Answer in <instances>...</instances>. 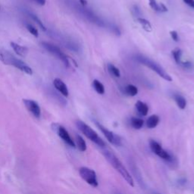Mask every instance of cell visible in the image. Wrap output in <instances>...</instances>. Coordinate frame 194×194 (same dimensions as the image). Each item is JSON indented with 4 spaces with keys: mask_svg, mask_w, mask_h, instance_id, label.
<instances>
[{
    "mask_svg": "<svg viewBox=\"0 0 194 194\" xmlns=\"http://www.w3.org/2000/svg\"><path fill=\"white\" fill-rule=\"evenodd\" d=\"M74 8H75L76 11H77L80 15L83 16V17L86 20H87L89 22L96 25V26L99 27L106 28V29L108 28L110 22L104 20L102 18H101L100 16L95 14V13L92 10H91L90 8H87L86 6H82L80 4H76Z\"/></svg>",
    "mask_w": 194,
    "mask_h": 194,
    "instance_id": "1",
    "label": "cell"
},
{
    "mask_svg": "<svg viewBox=\"0 0 194 194\" xmlns=\"http://www.w3.org/2000/svg\"><path fill=\"white\" fill-rule=\"evenodd\" d=\"M0 61L3 62L5 65L14 66L15 68H18L20 71H23V72L26 73L29 75L33 74V71L31 68H30L27 65H26V63L24 62L23 61L17 59L15 56H13L8 51L0 50Z\"/></svg>",
    "mask_w": 194,
    "mask_h": 194,
    "instance_id": "2",
    "label": "cell"
},
{
    "mask_svg": "<svg viewBox=\"0 0 194 194\" xmlns=\"http://www.w3.org/2000/svg\"><path fill=\"white\" fill-rule=\"evenodd\" d=\"M134 59L137 62L145 65L147 68H150L152 71L156 72L159 77L163 78L164 80H167V81H172V78H171V75L168 73H167L166 71L155 61L152 60L150 58L146 57L143 55H137V56H135Z\"/></svg>",
    "mask_w": 194,
    "mask_h": 194,
    "instance_id": "3",
    "label": "cell"
},
{
    "mask_svg": "<svg viewBox=\"0 0 194 194\" xmlns=\"http://www.w3.org/2000/svg\"><path fill=\"white\" fill-rule=\"evenodd\" d=\"M103 154L107 159V160H108V162L111 163V165L115 168L116 171H118L121 175L123 177V178L128 182V184L131 185V186H134V180H133L132 177L131 176L130 173L128 172V170L126 169V168L124 166V165L121 163V162L118 159L117 156H116L114 153H112L111 151L107 150H104Z\"/></svg>",
    "mask_w": 194,
    "mask_h": 194,
    "instance_id": "4",
    "label": "cell"
},
{
    "mask_svg": "<svg viewBox=\"0 0 194 194\" xmlns=\"http://www.w3.org/2000/svg\"><path fill=\"white\" fill-rule=\"evenodd\" d=\"M76 125H77V128L81 131L83 134V135L86 136L89 140H90L91 141L95 143V144L98 145L99 147H105L106 145L105 143L103 141V140L100 138L98 136V134H96L95 131H94V130H92L89 125L86 124V123H84L82 121H76Z\"/></svg>",
    "mask_w": 194,
    "mask_h": 194,
    "instance_id": "5",
    "label": "cell"
},
{
    "mask_svg": "<svg viewBox=\"0 0 194 194\" xmlns=\"http://www.w3.org/2000/svg\"><path fill=\"white\" fill-rule=\"evenodd\" d=\"M42 46H43V47L44 48L46 51H48L50 53H51L52 55H53L56 58H58L59 60L62 61L65 66L69 67L70 63L68 56L59 49V47L52 44V43H48V42H43L42 43Z\"/></svg>",
    "mask_w": 194,
    "mask_h": 194,
    "instance_id": "6",
    "label": "cell"
},
{
    "mask_svg": "<svg viewBox=\"0 0 194 194\" xmlns=\"http://www.w3.org/2000/svg\"><path fill=\"white\" fill-rule=\"evenodd\" d=\"M150 147L152 151L155 153L156 155H157L159 158H161L163 160L166 161L167 162H171V163H174V158L173 156L170 154L169 153L164 150L160 144L158 142H156V140H151L150 142Z\"/></svg>",
    "mask_w": 194,
    "mask_h": 194,
    "instance_id": "7",
    "label": "cell"
},
{
    "mask_svg": "<svg viewBox=\"0 0 194 194\" xmlns=\"http://www.w3.org/2000/svg\"><path fill=\"white\" fill-rule=\"evenodd\" d=\"M79 173H80V175L82 177V179H83L88 184L93 186V187L98 186L99 183H98V180H97L96 174L93 170L86 168V167H82L79 170Z\"/></svg>",
    "mask_w": 194,
    "mask_h": 194,
    "instance_id": "8",
    "label": "cell"
},
{
    "mask_svg": "<svg viewBox=\"0 0 194 194\" xmlns=\"http://www.w3.org/2000/svg\"><path fill=\"white\" fill-rule=\"evenodd\" d=\"M95 124L98 127V128L102 131V133L104 134V136L106 137V139L108 140V141L109 142V143L115 145V146H121V140L119 136L115 134L114 133L110 131L109 130L107 129L103 125L98 123V122H95Z\"/></svg>",
    "mask_w": 194,
    "mask_h": 194,
    "instance_id": "9",
    "label": "cell"
},
{
    "mask_svg": "<svg viewBox=\"0 0 194 194\" xmlns=\"http://www.w3.org/2000/svg\"><path fill=\"white\" fill-rule=\"evenodd\" d=\"M23 102L29 112H31L36 118H40L41 115V110L39 104L32 99H24Z\"/></svg>",
    "mask_w": 194,
    "mask_h": 194,
    "instance_id": "10",
    "label": "cell"
},
{
    "mask_svg": "<svg viewBox=\"0 0 194 194\" xmlns=\"http://www.w3.org/2000/svg\"><path fill=\"white\" fill-rule=\"evenodd\" d=\"M59 37H60V41L62 42V43L65 47L68 48V50L75 52V53H78L80 51V46L77 42H75L74 40L69 38V37H62L61 35H59Z\"/></svg>",
    "mask_w": 194,
    "mask_h": 194,
    "instance_id": "11",
    "label": "cell"
},
{
    "mask_svg": "<svg viewBox=\"0 0 194 194\" xmlns=\"http://www.w3.org/2000/svg\"><path fill=\"white\" fill-rule=\"evenodd\" d=\"M57 133L59 137L62 139V140H63L65 143H67L68 146H70V147H74V148L76 147L74 140L71 139V136L69 135L67 130L65 129L64 127L59 126V128H57Z\"/></svg>",
    "mask_w": 194,
    "mask_h": 194,
    "instance_id": "12",
    "label": "cell"
},
{
    "mask_svg": "<svg viewBox=\"0 0 194 194\" xmlns=\"http://www.w3.org/2000/svg\"><path fill=\"white\" fill-rule=\"evenodd\" d=\"M53 85H54L55 88H56L62 95H64V96L65 97L68 96L69 92H68V86H67V85L65 84L61 79H55L54 81H53Z\"/></svg>",
    "mask_w": 194,
    "mask_h": 194,
    "instance_id": "13",
    "label": "cell"
},
{
    "mask_svg": "<svg viewBox=\"0 0 194 194\" xmlns=\"http://www.w3.org/2000/svg\"><path fill=\"white\" fill-rule=\"evenodd\" d=\"M11 46L14 51L17 53L18 56H21V57H25L28 53V49L25 46H22L21 45L18 44V43L11 42Z\"/></svg>",
    "mask_w": 194,
    "mask_h": 194,
    "instance_id": "14",
    "label": "cell"
},
{
    "mask_svg": "<svg viewBox=\"0 0 194 194\" xmlns=\"http://www.w3.org/2000/svg\"><path fill=\"white\" fill-rule=\"evenodd\" d=\"M136 109H137V112L142 116L147 115L149 112V107L145 102H142V101H137L135 104Z\"/></svg>",
    "mask_w": 194,
    "mask_h": 194,
    "instance_id": "15",
    "label": "cell"
},
{
    "mask_svg": "<svg viewBox=\"0 0 194 194\" xmlns=\"http://www.w3.org/2000/svg\"><path fill=\"white\" fill-rule=\"evenodd\" d=\"M173 99L175 101L177 107L180 109H184L186 106V100L184 97L180 94H174Z\"/></svg>",
    "mask_w": 194,
    "mask_h": 194,
    "instance_id": "16",
    "label": "cell"
},
{
    "mask_svg": "<svg viewBox=\"0 0 194 194\" xmlns=\"http://www.w3.org/2000/svg\"><path fill=\"white\" fill-rule=\"evenodd\" d=\"M159 121H160V118L157 115H153L150 116L149 118L147 121V128L150 129H153V128H156L157 125L159 124Z\"/></svg>",
    "mask_w": 194,
    "mask_h": 194,
    "instance_id": "17",
    "label": "cell"
},
{
    "mask_svg": "<svg viewBox=\"0 0 194 194\" xmlns=\"http://www.w3.org/2000/svg\"><path fill=\"white\" fill-rule=\"evenodd\" d=\"M137 21H138V23L141 25L142 27L143 28V30H145L147 32H151L152 30H153V27H152L151 23H150L148 20L141 17L137 18Z\"/></svg>",
    "mask_w": 194,
    "mask_h": 194,
    "instance_id": "18",
    "label": "cell"
},
{
    "mask_svg": "<svg viewBox=\"0 0 194 194\" xmlns=\"http://www.w3.org/2000/svg\"><path fill=\"white\" fill-rule=\"evenodd\" d=\"M92 86H93L94 89H95V92L98 94L102 95V94L105 93V87H104V85L102 84L99 80H94L93 81H92Z\"/></svg>",
    "mask_w": 194,
    "mask_h": 194,
    "instance_id": "19",
    "label": "cell"
},
{
    "mask_svg": "<svg viewBox=\"0 0 194 194\" xmlns=\"http://www.w3.org/2000/svg\"><path fill=\"white\" fill-rule=\"evenodd\" d=\"M124 92L129 96H135L138 93V89L136 86L133 84H128L124 88Z\"/></svg>",
    "mask_w": 194,
    "mask_h": 194,
    "instance_id": "20",
    "label": "cell"
},
{
    "mask_svg": "<svg viewBox=\"0 0 194 194\" xmlns=\"http://www.w3.org/2000/svg\"><path fill=\"white\" fill-rule=\"evenodd\" d=\"M76 144L78 150L81 152H84L86 150V144L83 137L80 135L76 136Z\"/></svg>",
    "mask_w": 194,
    "mask_h": 194,
    "instance_id": "21",
    "label": "cell"
},
{
    "mask_svg": "<svg viewBox=\"0 0 194 194\" xmlns=\"http://www.w3.org/2000/svg\"><path fill=\"white\" fill-rule=\"evenodd\" d=\"M131 124L134 129L140 130L143 128L144 121H143V119L139 118H132L131 119Z\"/></svg>",
    "mask_w": 194,
    "mask_h": 194,
    "instance_id": "22",
    "label": "cell"
},
{
    "mask_svg": "<svg viewBox=\"0 0 194 194\" xmlns=\"http://www.w3.org/2000/svg\"><path fill=\"white\" fill-rule=\"evenodd\" d=\"M107 69H108V71L109 72V74H111V75H113L115 77H121L120 70H119L117 67L115 66L113 64L108 63V65H107Z\"/></svg>",
    "mask_w": 194,
    "mask_h": 194,
    "instance_id": "23",
    "label": "cell"
},
{
    "mask_svg": "<svg viewBox=\"0 0 194 194\" xmlns=\"http://www.w3.org/2000/svg\"><path fill=\"white\" fill-rule=\"evenodd\" d=\"M182 56H183V52L179 48L172 50V56L177 65H180V62H182Z\"/></svg>",
    "mask_w": 194,
    "mask_h": 194,
    "instance_id": "24",
    "label": "cell"
},
{
    "mask_svg": "<svg viewBox=\"0 0 194 194\" xmlns=\"http://www.w3.org/2000/svg\"><path fill=\"white\" fill-rule=\"evenodd\" d=\"M27 14L28 15H29L30 17H31V18H32L33 20H34V21L36 22V23H37V24H38L39 26H40V27L41 28V29L43 30V31H46V30H47V29H46V26H45V25L43 24V21H42L40 20V19L39 18L37 17V16L35 14H34V13L31 12V11H27Z\"/></svg>",
    "mask_w": 194,
    "mask_h": 194,
    "instance_id": "25",
    "label": "cell"
},
{
    "mask_svg": "<svg viewBox=\"0 0 194 194\" xmlns=\"http://www.w3.org/2000/svg\"><path fill=\"white\" fill-rule=\"evenodd\" d=\"M107 29H108L111 33L114 34L115 35L118 36H118H121V30L119 29L118 27L116 24H115L111 23V22L109 23V25H108Z\"/></svg>",
    "mask_w": 194,
    "mask_h": 194,
    "instance_id": "26",
    "label": "cell"
},
{
    "mask_svg": "<svg viewBox=\"0 0 194 194\" xmlns=\"http://www.w3.org/2000/svg\"><path fill=\"white\" fill-rule=\"evenodd\" d=\"M131 13H132L133 16L135 17L136 18H141V10H140V7L137 5H133V7L131 8Z\"/></svg>",
    "mask_w": 194,
    "mask_h": 194,
    "instance_id": "27",
    "label": "cell"
},
{
    "mask_svg": "<svg viewBox=\"0 0 194 194\" xmlns=\"http://www.w3.org/2000/svg\"><path fill=\"white\" fill-rule=\"evenodd\" d=\"M149 4H150L152 9L160 12V5H159V3H158L156 0H149Z\"/></svg>",
    "mask_w": 194,
    "mask_h": 194,
    "instance_id": "28",
    "label": "cell"
},
{
    "mask_svg": "<svg viewBox=\"0 0 194 194\" xmlns=\"http://www.w3.org/2000/svg\"><path fill=\"white\" fill-rule=\"evenodd\" d=\"M26 28L27 29V31H29L31 34H32V35L34 36V37H38V35H39L38 30H37V28L34 27V26H32V25L30 24H27Z\"/></svg>",
    "mask_w": 194,
    "mask_h": 194,
    "instance_id": "29",
    "label": "cell"
},
{
    "mask_svg": "<svg viewBox=\"0 0 194 194\" xmlns=\"http://www.w3.org/2000/svg\"><path fill=\"white\" fill-rule=\"evenodd\" d=\"M180 65H181L182 68L186 70H192L193 68L194 65L190 61H186V62H181Z\"/></svg>",
    "mask_w": 194,
    "mask_h": 194,
    "instance_id": "30",
    "label": "cell"
},
{
    "mask_svg": "<svg viewBox=\"0 0 194 194\" xmlns=\"http://www.w3.org/2000/svg\"><path fill=\"white\" fill-rule=\"evenodd\" d=\"M170 35H171V39H172L174 41L178 42L179 41V36L178 34L176 31H170Z\"/></svg>",
    "mask_w": 194,
    "mask_h": 194,
    "instance_id": "31",
    "label": "cell"
},
{
    "mask_svg": "<svg viewBox=\"0 0 194 194\" xmlns=\"http://www.w3.org/2000/svg\"><path fill=\"white\" fill-rule=\"evenodd\" d=\"M185 4L194 9V0H183Z\"/></svg>",
    "mask_w": 194,
    "mask_h": 194,
    "instance_id": "32",
    "label": "cell"
},
{
    "mask_svg": "<svg viewBox=\"0 0 194 194\" xmlns=\"http://www.w3.org/2000/svg\"><path fill=\"white\" fill-rule=\"evenodd\" d=\"M34 2H36L40 5H44L46 4V0H34Z\"/></svg>",
    "mask_w": 194,
    "mask_h": 194,
    "instance_id": "33",
    "label": "cell"
},
{
    "mask_svg": "<svg viewBox=\"0 0 194 194\" xmlns=\"http://www.w3.org/2000/svg\"><path fill=\"white\" fill-rule=\"evenodd\" d=\"M79 3H80V5L85 7L87 5V1L86 0H79Z\"/></svg>",
    "mask_w": 194,
    "mask_h": 194,
    "instance_id": "34",
    "label": "cell"
},
{
    "mask_svg": "<svg viewBox=\"0 0 194 194\" xmlns=\"http://www.w3.org/2000/svg\"><path fill=\"white\" fill-rule=\"evenodd\" d=\"M156 194H159V193H156Z\"/></svg>",
    "mask_w": 194,
    "mask_h": 194,
    "instance_id": "35",
    "label": "cell"
}]
</instances>
